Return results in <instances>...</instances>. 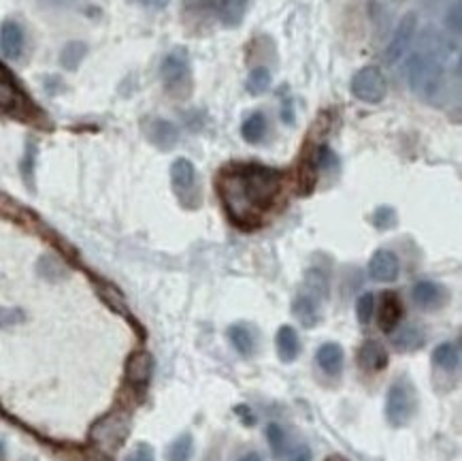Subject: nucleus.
I'll return each instance as SVG.
<instances>
[{
	"mask_svg": "<svg viewBox=\"0 0 462 461\" xmlns=\"http://www.w3.org/2000/svg\"><path fill=\"white\" fill-rule=\"evenodd\" d=\"M460 342H443L432 351V362H435L437 368L446 370V372H456L460 368Z\"/></svg>",
	"mask_w": 462,
	"mask_h": 461,
	"instance_id": "22",
	"label": "nucleus"
},
{
	"mask_svg": "<svg viewBox=\"0 0 462 461\" xmlns=\"http://www.w3.org/2000/svg\"><path fill=\"white\" fill-rule=\"evenodd\" d=\"M126 461H156V455H153V448L147 442H141L128 453Z\"/></svg>",
	"mask_w": 462,
	"mask_h": 461,
	"instance_id": "33",
	"label": "nucleus"
},
{
	"mask_svg": "<svg viewBox=\"0 0 462 461\" xmlns=\"http://www.w3.org/2000/svg\"><path fill=\"white\" fill-rule=\"evenodd\" d=\"M288 461H313V453L307 445H296L286 453Z\"/></svg>",
	"mask_w": 462,
	"mask_h": 461,
	"instance_id": "34",
	"label": "nucleus"
},
{
	"mask_svg": "<svg viewBox=\"0 0 462 461\" xmlns=\"http://www.w3.org/2000/svg\"><path fill=\"white\" fill-rule=\"evenodd\" d=\"M452 50L458 52V47H452V41L437 28L429 26L420 33L416 52L407 62V81L418 99H439L452 62Z\"/></svg>",
	"mask_w": 462,
	"mask_h": 461,
	"instance_id": "2",
	"label": "nucleus"
},
{
	"mask_svg": "<svg viewBox=\"0 0 462 461\" xmlns=\"http://www.w3.org/2000/svg\"><path fill=\"white\" fill-rule=\"evenodd\" d=\"M241 133H243V139H245L247 144H260L266 135L264 114H252L250 118H247V120L243 122Z\"/></svg>",
	"mask_w": 462,
	"mask_h": 461,
	"instance_id": "25",
	"label": "nucleus"
},
{
	"mask_svg": "<svg viewBox=\"0 0 462 461\" xmlns=\"http://www.w3.org/2000/svg\"><path fill=\"white\" fill-rule=\"evenodd\" d=\"M418 412V391L410 378H396L386 395V421L401 429L413 421Z\"/></svg>",
	"mask_w": 462,
	"mask_h": 461,
	"instance_id": "4",
	"label": "nucleus"
},
{
	"mask_svg": "<svg viewBox=\"0 0 462 461\" xmlns=\"http://www.w3.org/2000/svg\"><path fill=\"white\" fill-rule=\"evenodd\" d=\"M413 301L424 310H437L446 304L448 293L439 282H432V280H420L413 285Z\"/></svg>",
	"mask_w": 462,
	"mask_h": 461,
	"instance_id": "13",
	"label": "nucleus"
},
{
	"mask_svg": "<svg viewBox=\"0 0 462 461\" xmlns=\"http://www.w3.org/2000/svg\"><path fill=\"white\" fill-rule=\"evenodd\" d=\"M20 321H22L20 310H0V327H7V325H14Z\"/></svg>",
	"mask_w": 462,
	"mask_h": 461,
	"instance_id": "36",
	"label": "nucleus"
},
{
	"mask_svg": "<svg viewBox=\"0 0 462 461\" xmlns=\"http://www.w3.org/2000/svg\"><path fill=\"white\" fill-rule=\"evenodd\" d=\"M143 3L150 5V7H153V9H162V7H167L169 0H143Z\"/></svg>",
	"mask_w": 462,
	"mask_h": 461,
	"instance_id": "39",
	"label": "nucleus"
},
{
	"mask_svg": "<svg viewBox=\"0 0 462 461\" xmlns=\"http://www.w3.org/2000/svg\"><path fill=\"white\" fill-rule=\"evenodd\" d=\"M446 26H448L449 34H454V37H460V31H462V7H460V0H454L452 7L448 9Z\"/></svg>",
	"mask_w": 462,
	"mask_h": 461,
	"instance_id": "31",
	"label": "nucleus"
},
{
	"mask_svg": "<svg viewBox=\"0 0 462 461\" xmlns=\"http://www.w3.org/2000/svg\"><path fill=\"white\" fill-rule=\"evenodd\" d=\"M373 224H375L377 229L382 230H388L393 229L396 224V212L393 208H388V205H383V208H377L375 214H373Z\"/></svg>",
	"mask_w": 462,
	"mask_h": 461,
	"instance_id": "32",
	"label": "nucleus"
},
{
	"mask_svg": "<svg viewBox=\"0 0 462 461\" xmlns=\"http://www.w3.org/2000/svg\"><path fill=\"white\" fill-rule=\"evenodd\" d=\"M160 75H162L167 90L177 92L180 97L188 94L189 88H192V71H189L188 52L183 47H177V50L171 52L162 61Z\"/></svg>",
	"mask_w": 462,
	"mask_h": 461,
	"instance_id": "5",
	"label": "nucleus"
},
{
	"mask_svg": "<svg viewBox=\"0 0 462 461\" xmlns=\"http://www.w3.org/2000/svg\"><path fill=\"white\" fill-rule=\"evenodd\" d=\"M43 5H50V7H70V5H77L79 0H41Z\"/></svg>",
	"mask_w": 462,
	"mask_h": 461,
	"instance_id": "38",
	"label": "nucleus"
},
{
	"mask_svg": "<svg viewBox=\"0 0 462 461\" xmlns=\"http://www.w3.org/2000/svg\"><path fill=\"white\" fill-rule=\"evenodd\" d=\"M358 365L369 374H379L388 368V353L379 342L366 340L363 346L358 348Z\"/></svg>",
	"mask_w": 462,
	"mask_h": 461,
	"instance_id": "14",
	"label": "nucleus"
},
{
	"mask_svg": "<svg viewBox=\"0 0 462 461\" xmlns=\"http://www.w3.org/2000/svg\"><path fill=\"white\" fill-rule=\"evenodd\" d=\"M171 186L181 201V205L194 210L199 208V194H197V169H194L192 161L188 158H177L171 165Z\"/></svg>",
	"mask_w": 462,
	"mask_h": 461,
	"instance_id": "6",
	"label": "nucleus"
},
{
	"mask_svg": "<svg viewBox=\"0 0 462 461\" xmlns=\"http://www.w3.org/2000/svg\"><path fill=\"white\" fill-rule=\"evenodd\" d=\"M88 54V47L86 43H81V41H70V43H67L62 47L60 52V62L64 69L73 71L81 64V61H84Z\"/></svg>",
	"mask_w": 462,
	"mask_h": 461,
	"instance_id": "26",
	"label": "nucleus"
},
{
	"mask_svg": "<svg viewBox=\"0 0 462 461\" xmlns=\"http://www.w3.org/2000/svg\"><path fill=\"white\" fill-rule=\"evenodd\" d=\"M0 50H3L5 58L9 61H17L23 52V31L22 26L14 20L3 22L0 26Z\"/></svg>",
	"mask_w": 462,
	"mask_h": 461,
	"instance_id": "16",
	"label": "nucleus"
},
{
	"mask_svg": "<svg viewBox=\"0 0 462 461\" xmlns=\"http://www.w3.org/2000/svg\"><path fill=\"white\" fill-rule=\"evenodd\" d=\"M292 315L307 329H313L319 323V301L310 293H299L292 304Z\"/></svg>",
	"mask_w": 462,
	"mask_h": 461,
	"instance_id": "19",
	"label": "nucleus"
},
{
	"mask_svg": "<svg viewBox=\"0 0 462 461\" xmlns=\"http://www.w3.org/2000/svg\"><path fill=\"white\" fill-rule=\"evenodd\" d=\"M247 92L258 97V94H264L271 88V71L264 67H256L247 77Z\"/></svg>",
	"mask_w": 462,
	"mask_h": 461,
	"instance_id": "29",
	"label": "nucleus"
},
{
	"mask_svg": "<svg viewBox=\"0 0 462 461\" xmlns=\"http://www.w3.org/2000/svg\"><path fill=\"white\" fill-rule=\"evenodd\" d=\"M316 362L326 376L337 378L341 376L343 365H346V353H343L341 344H337V342H326V344L318 348Z\"/></svg>",
	"mask_w": 462,
	"mask_h": 461,
	"instance_id": "15",
	"label": "nucleus"
},
{
	"mask_svg": "<svg viewBox=\"0 0 462 461\" xmlns=\"http://www.w3.org/2000/svg\"><path fill=\"white\" fill-rule=\"evenodd\" d=\"M424 331L416 327V325H407V327H401L399 334H394L393 338V344L396 351L401 353H411V351H418V348L424 346Z\"/></svg>",
	"mask_w": 462,
	"mask_h": 461,
	"instance_id": "23",
	"label": "nucleus"
},
{
	"mask_svg": "<svg viewBox=\"0 0 462 461\" xmlns=\"http://www.w3.org/2000/svg\"><path fill=\"white\" fill-rule=\"evenodd\" d=\"M153 357L147 351H134L126 362V381L134 391H143L153 376Z\"/></svg>",
	"mask_w": 462,
	"mask_h": 461,
	"instance_id": "11",
	"label": "nucleus"
},
{
	"mask_svg": "<svg viewBox=\"0 0 462 461\" xmlns=\"http://www.w3.org/2000/svg\"><path fill=\"white\" fill-rule=\"evenodd\" d=\"M266 440H269V447H271V451H273V457L277 461H282L283 457H286L288 438H286V431L282 429V425L269 423V428H266Z\"/></svg>",
	"mask_w": 462,
	"mask_h": 461,
	"instance_id": "27",
	"label": "nucleus"
},
{
	"mask_svg": "<svg viewBox=\"0 0 462 461\" xmlns=\"http://www.w3.org/2000/svg\"><path fill=\"white\" fill-rule=\"evenodd\" d=\"M32 169H34V147L28 146L26 158H23V180L32 186Z\"/></svg>",
	"mask_w": 462,
	"mask_h": 461,
	"instance_id": "35",
	"label": "nucleus"
},
{
	"mask_svg": "<svg viewBox=\"0 0 462 461\" xmlns=\"http://www.w3.org/2000/svg\"><path fill=\"white\" fill-rule=\"evenodd\" d=\"M401 318H402V304L399 295L393 291L383 293L382 310H379V327H382L383 334H393V331L399 327Z\"/></svg>",
	"mask_w": 462,
	"mask_h": 461,
	"instance_id": "17",
	"label": "nucleus"
},
{
	"mask_svg": "<svg viewBox=\"0 0 462 461\" xmlns=\"http://www.w3.org/2000/svg\"><path fill=\"white\" fill-rule=\"evenodd\" d=\"M324 461H349V459L343 457V455H328Z\"/></svg>",
	"mask_w": 462,
	"mask_h": 461,
	"instance_id": "41",
	"label": "nucleus"
},
{
	"mask_svg": "<svg viewBox=\"0 0 462 461\" xmlns=\"http://www.w3.org/2000/svg\"><path fill=\"white\" fill-rule=\"evenodd\" d=\"M194 455V438L192 434H181L171 442L167 448V461H189Z\"/></svg>",
	"mask_w": 462,
	"mask_h": 461,
	"instance_id": "24",
	"label": "nucleus"
},
{
	"mask_svg": "<svg viewBox=\"0 0 462 461\" xmlns=\"http://www.w3.org/2000/svg\"><path fill=\"white\" fill-rule=\"evenodd\" d=\"M188 5H192L194 9L209 7L216 11L217 20H220L224 26L235 28L239 26L243 17H245L250 0H188Z\"/></svg>",
	"mask_w": 462,
	"mask_h": 461,
	"instance_id": "10",
	"label": "nucleus"
},
{
	"mask_svg": "<svg viewBox=\"0 0 462 461\" xmlns=\"http://www.w3.org/2000/svg\"><path fill=\"white\" fill-rule=\"evenodd\" d=\"M5 455L7 453H5V445H3V440H0V461H5Z\"/></svg>",
	"mask_w": 462,
	"mask_h": 461,
	"instance_id": "42",
	"label": "nucleus"
},
{
	"mask_svg": "<svg viewBox=\"0 0 462 461\" xmlns=\"http://www.w3.org/2000/svg\"><path fill=\"white\" fill-rule=\"evenodd\" d=\"M130 434V412L111 410L100 417L90 429V442L98 451L114 455L126 442Z\"/></svg>",
	"mask_w": 462,
	"mask_h": 461,
	"instance_id": "3",
	"label": "nucleus"
},
{
	"mask_svg": "<svg viewBox=\"0 0 462 461\" xmlns=\"http://www.w3.org/2000/svg\"><path fill=\"white\" fill-rule=\"evenodd\" d=\"M235 410H236V417H241L243 425H254V423H256V417L252 415L250 408H245V406H236Z\"/></svg>",
	"mask_w": 462,
	"mask_h": 461,
	"instance_id": "37",
	"label": "nucleus"
},
{
	"mask_svg": "<svg viewBox=\"0 0 462 461\" xmlns=\"http://www.w3.org/2000/svg\"><path fill=\"white\" fill-rule=\"evenodd\" d=\"M373 312H375V297L373 293H365L360 295L356 301V318L360 325H369L373 318Z\"/></svg>",
	"mask_w": 462,
	"mask_h": 461,
	"instance_id": "30",
	"label": "nucleus"
},
{
	"mask_svg": "<svg viewBox=\"0 0 462 461\" xmlns=\"http://www.w3.org/2000/svg\"><path fill=\"white\" fill-rule=\"evenodd\" d=\"M352 92L354 97L363 100V103H371V105L382 103L388 92L386 77H383L382 69L379 67L360 69L358 73L352 77Z\"/></svg>",
	"mask_w": 462,
	"mask_h": 461,
	"instance_id": "7",
	"label": "nucleus"
},
{
	"mask_svg": "<svg viewBox=\"0 0 462 461\" xmlns=\"http://www.w3.org/2000/svg\"><path fill=\"white\" fill-rule=\"evenodd\" d=\"M228 340H230V344H233L235 351L245 359H250L254 351H256V338H254L252 329L243 323L230 325Z\"/></svg>",
	"mask_w": 462,
	"mask_h": 461,
	"instance_id": "21",
	"label": "nucleus"
},
{
	"mask_svg": "<svg viewBox=\"0 0 462 461\" xmlns=\"http://www.w3.org/2000/svg\"><path fill=\"white\" fill-rule=\"evenodd\" d=\"M401 263L393 250H377L369 261V276L375 282H394L399 278Z\"/></svg>",
	"mask_w": 462,
	"mask_h": 461,
	"instance_id": "12",
	"label": "nucleus"
},
{
	"mask_svg": "<svg viewBox=\"0 0 462 461\" xmlns=\"http://www.w3.org/2000/svg\"><path fill=\"white\" fill-rule=\"evenodd\" d=\"M416 33H418V14L416 11H407V14L401 17V22L396 24L393 39H390L386 52H383V62L386 64L399 62L401 58L410 52L413 39H416Z\"/></svg>",
	"mask_w": 462,
	"mask_h": 461,
	"instance_id": "8",
	"label": "nucleus"
},
{
	"mask_svg": "<svg viewBox=\"0 0 462 461\" xmlns=\"http://www.w3.org/2000/svg\"><path fill=\"white\" fill-rule=\"evenodd\" d=\"M239 461H264V459L260 457L258 453H247V455H243V457H241Z\"/></svg>",
	"mask_w": 462,
	"mask_h": 461,
	"instance_id": "40",
	"label": "nucleus"
},
{
	"mask_svg": "<svg viewBox=\"0 0 462 461\" xmlns=\"http://www.w3.org/2000/svg\"><path fill=\"white\" fill-rule=\"evenodd\" d=\"M277 354L283 363H292L300 353V340L299 334H296L294 327L290 325H282L280 331H277Z\"/></svg>",
	"mask_w": 462,
	"mask_h": 461,
	"instance_id": "20",
	"label": "nucleus"
},
{
	"mask_svg": "<svg viewBox=\"0 0 462 461\" xmlns=\"http://www.w3.org/2000/svg\"><path fill=\"white\" fill-rule=\"evenodd\" d=\"M305 287L311 297H316L318 301H324L328 297V278H326L319 269H311L305 278Z\"/></svg>",
	"mask_w": 462,
	"mask_h": 461,
	"instance_id": "28",
	"label": "nucleus"
},
{
	"mask_svg": "<svg viewBox=\"0 0 462 461\" xmlns=\"http://www.w3.org/2000/svg\"><path fill=\"white\" fill-rule=\"evenodd\" d=\"M147 137L160 150H171V147L177 146L180 141V131L173 122L169 120H152L150 127H147Z\"/></svg>",
	"mask_w": 462,
	"mask_h": 461,
	"instance_id": "18",
	"label": "nucleus"
},
{
	"mask_svg": "<svg viewBox=\"0 0 462 461\" xmlns=\"http://www.w3.org/2000/svg\"><path fill=\"white\" fill-rule=\"evenodd\" d=\"M26 108V94L15 84L14 75L0 64V116H22Z\"/></svg>",
	"mask_w": 462,
	"mask_h": 461,
	"instance_id": "9",
	"label": "nucleus"
},
{
	"mask_svg": "<svg viewBox=\"0 0 462 461\" xmlns=\"http://www.w3.org/2000/svg\"><path fill=\"white\" fill-rule=\"evenodd\" d=\"M216 186L230 221L243 230H254L280 201L283 174L258 163H233L220 171Z\"/></svg>",
	"mask_w": 462,
	"mask_h": 461,
	"instance_id": "1",
	"label": "nucleus"
}]
</instances>
